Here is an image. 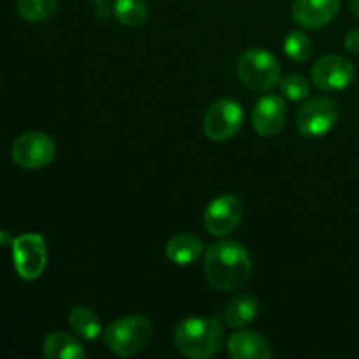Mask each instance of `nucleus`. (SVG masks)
<instances>
[{"label": "nucleus", "mask_w": 359, "mask_h": 359, "mask_svg": "<svg viewBox=\"0 0 359 359\" xmlns=\"http://www.w3.org/2000/svg\"><path fill=\"white\" fill-rule=\"evenodd\" d=\"M237 76L251 90H270L280 81L279 60L266 49H249L238 58Z\"/></svg>", "instance_id": "20e7f679"}, {"label": "nucleus", "mask_w": 359, "mask_h": 359, "mask_svg": "<svg viewBox=\"0 0 359 359\" xmlns=\"http://www.w3.org/2000/svg\"><path fill=\"white\" fill-rule=\"evenodd\" d=\"M153 339V325L144 316H125L105 328L104 342L118 356H135Z\"/></svg>", "instance_id": "7ed1b4c3"}, {"label": "nucleus", "mask_w": 359, "mask_h": 359, "mask_svg": "<svg viewBox=\"0 0 359 359\" xmlns=\"http://www.w3.org/2000/svg\"><path fill=\"white\" fill-rule=\"evenodd\" d=\"M279 88L280 93L291 102H302L311 95L309 81L300 74H287V76L280 77Z\"/></svg>", "instance_id": "412c9836"}, {"label": "nucleus", "mask_w": 359, "mask_h": 359, "mask_svg": "<svg viewBox=\"0 0 359 359\" xmlns=\"http://www.w3.org/2000/svg\"><path fill=\"white\" fill-rule=\"evenodd\" d=\"M13 160L14 163L23 168L48 167L56 156V144L48 133L44 132H28L16 139L13 144Z\"/></svg>", "instance_id": "6e6552de"}, {"label": "nucleus", "mask_w": 359, "mask_h": 359, "mask_svg": "<svg viewBox=\"0 0 359 359\" xmlns=\"http://www.w3.org/2000/svg\"><path fill=\"white\" fill-rule=\"evenodd\" d=\"M42 354L48 359H81L86 356V351L72 335L56 332L44 340Z\"/></svg>", "instance_id": "dca6fc26"}, {"label": "nucleus", "mask_w": 359, "mask_h": 359, "mask_svg": "<svg viewBox=\"0 0 359 359\" xmlns=\"http://www.w3.org/2000/svg\"><path fill=\"white\" fill-rule=\"evenodd\" d=\"M339 107L333 98H309L297 114V128L305 137H323L335 126Z\"/></svg>", "instance_id": "423d86ee"}, {"label": "nucleus", "mask_w": 359, "mask_h": 359, "mask_svg": "<svg viewBox=\"0 0 359 359\" xmlns=\"http://www.w3.org/2000/svg\"><path fill=\"white\" fill-rule=\"evenodd\" d=\"M91 2H97V4H102V2H107V0H91Z\"/></svg>", "instance_id": "393cba45"}, {"label": "nucleus", "mask_w": 359, "mask_h": 359, "mask_svg": "<svg viewBox=\"0 0 359 359\" xmlns=\"http://www.w3.org/2000/svg\"><path fill=\"white\" fill-rule=\"evenodd\" d=\"M339 11L340 0H294L291 14L300 27L316 30L332 23Z\"/></svg>", "instance_id": "f8f14e48"}, {"label": "nucleus", "mask_w": 359, "mask_h": 359, "mask_svg": "<svg viewBox=\"0 0 359 359\" xmlns=\"http://www.w3.org/2000/svg\"><path fill=\"white\" fill-rule=\"evenodd\" d=\"M203 272L216 290H241L249 280L252 262L242 244L235 241H221L210 245L203 258Z\"/></svg>", "instance_id": "f257e3e1"}, {"label": "nucleus", "mask_w": 359, "mask_h": 359, "mask_svg": "<svg viewBox=\"0 0 359 359\" xmlns=\"http://www.w3.org/2000/svg\"><path fill=\"white\" fill-rule=\"evenodd\" d=\"M284 51H286L287 58L302 63L312 55V41L304 32L293 30L287 34L286 41H284Z\"/></svg>", "instance_id": "aec40b11"}, {"label": "nucleus", "mask_w": 359, "mask_h": 359, "mask_svg": "<svg viewBox=\"0 0 359 359\" xmlns=\"http://www.w3.org/2000/svg\"><path fill=\"white\" fill-rule=\"evenodd\" d=\"M258 312L259 304L255 297H251V294H237V297L228 302L226 309H224L223 321L230 328H242V326L255 321Z\"/></svg>", "instance_id": "2eb2a0df"}, {"label": "nucleus", "mask_w": 359, "mask_h": 359, "mask_svg": "<svg viewBox=\"0 0 359 359\" xmlns=\"http://www.w3.org/2000/svg\"><path fill=\"white\" fill-rule=\"evenodd\" d=\"M228 354L233 359H270L272 346L259 333L241 330V332H235L228 340Z\"/></svg>", "instance_id": "ddd939ff"}, {"label": "nucleus", "mask_w": 359, "mask_h": 359, "mask_svg": "<svg viewBox=\"0 0 359 359\" xmlns=\"http://www.w3.org/2000/svg\"><path fill=\"white\" fill-rule=\"evenodd\" d=\"M13 259L16 272L21 279L35 280L44 273L48 263L46 242L37 233H25L14 238Z\"/></svg>", "instance_id": "0eeeda50"}, {"label": "nucleus", "mask_w": 359, "mask_h": 359, "mask_svg": "<svg viewBox=\"0 0 359 359\" xmlns=\"http://www.w3.org/2000/svg\"><path fill=\"white\" fill-rule=\"evenodd\" d=\"M58 7V0H18V13L30 23L49 20Z\"/></svg>", "instance_id": "6ab92c4d"}, {"label": "nucleus", "mask_w": 359, "mask_h": 359, "mask_svg": "<svg viewBox=\"0 0 359 359\" xmlns=\"http://www.w3.org/2000/svg\"><path fill=\"white\" fill-rule=\"evenodd\" d=\"M349 6H351V11H353V13L359 18V0H349Z\"/></svg>", "instance_id": "b1692460"}, {"label": "nucleus", "mask_w": 359, "mask_h": 359, "mask_svg": "<svg viewBox=\"0 0 359 359\" xmlns=\"http://www.w3.org/2000/svg\"><path fill=\"white\" fill-rule=\"evenodd\" d=\"M69 326L77 337H83L84 340L98 339L102 332V325L98 316L88 307H76L69 314Z\"/></svg>", "instance_id": "f3484780"}, {"label": "nucleus", "mask_w": 359, "mask_h": 359, "mask_svg": "<svg viewBox=\"0 0 359 359\" xmlns=\"http://www.w3.org/2000/svg\"><path fill=\"white\" fill-rule=\"evenodd\" d=\"M174 342L182 356L205 359L219 353L224 342V333L216 318L195 316L175 326Z\"/></svg>", "instance_id": "f03ea898"}, {"label": "nucleus", "mask_w": 359, "mask_h": 359, "mask_svg": "<svg viewBox=\"0 0 359 359\" xmlns=\"http://www.w3.org/2000/svg\"><path fill=\"white\" fill-rule=\"evenodd\" d=\"M114 16L125 27H140L147 20V6L144 0H116Z\"/></svg>", "instance_id": "a211bd4d"}, {"label": "nucleus", "mask_w": 359, "mask_h": 359, "mask_svg": "<svg viewBox=\"0 0 359 359\" xmlns=\"http://www.w3.org/2000/svg\"><path fill=\"white\" fill-rule=\"evenodd\" d=\"M312 83L323 91H340L351 86L356 77L353 62L340 55H326L312 65Z\"/></svg>", "instance_id": "1a4fd4ad"}, {"label": "nucleus", "mask_w": 359, "mask_h": 359, "mask_svg": "<svg viewBox=\"0 0 359 359\" xmlns=\"http://www.w3.org/2000/svg\"><path fill=\"white\" fill-rule=\"evenodd\" d=\"M244 125V109L231 98L217 100L203 116V133L214 142L230 140Z\"/></svg>", "instance_id": "39448f33"}, {"label": "nucleus", "mask_w": 359, "mask_h": 359, "mask_svg": "<svg viewBox=\"0 0 359 359\" xmlns=\"http://www.w3.org/2000/svg\"><path fill=\"white\" fill-rule=\"evenodd\" d=\"M344 46L349 53H354V55H359V28L358 30L349 32L346 35V41H344Z\"/></svg>", "instance_id": "4be33fe9"}, {"label": "nucleus", "mask_w": 359, "mask_h": 359, "mask_svg": "<svg viewBox=\"0 0 359 359\" xmlns=\"http://www.w3.org/2000/svg\"><path fill=\"white\" fill-rule=\"evenodd\" d=\"M244 216V205L235 195H221L209 203L203 214V226L214 237L231 233Z\"/></svg>", "instance_id": "9d476101"}, {"label": "nucleus", "mask_w": 359, "mask_h": 359, "mask_svg": "<svg viewBox=\"0 0 359 359\" xmlns=\"http://www.w3.org/2000/svg\"><path fill=\"white\" fill-rule=\"evenodd\" d=\"M203 242L191 233H177L168 238L165 255L174 265H191L202 256Z\"/></svg>", "instance_id": "4468645a"}, {"label": "nucleus", "mask_w": 359, "mask_h": 359, "mask_svg": "<svg viewBox=\"0 0 359 359\" xmlns=\"http://www.w3.org/2000/svg\"><path fill=\"white\" fill-rule=\"evenodd\" d=\"M252 126L262 137H273L284 128L287 119L286 102L279 95H265L252 109Z\"/></svg>", "instance_id": "9b49d317"}, {"label": "nucleus", "mask_w": 359, "mask_h": 359, "mask_svg": "<svg viewBox=\"0 0 359 359\" xmlns=\"http://www.w3.org/2000/svg\"><path fill=\"white\" fill-rule=\"evenodd\" d=\"M13 242H14V238H11L7 231H0V245H4V248H6V245H13Z\"/></svg>", "instance_id": "5701e85b"}]
</instances>
